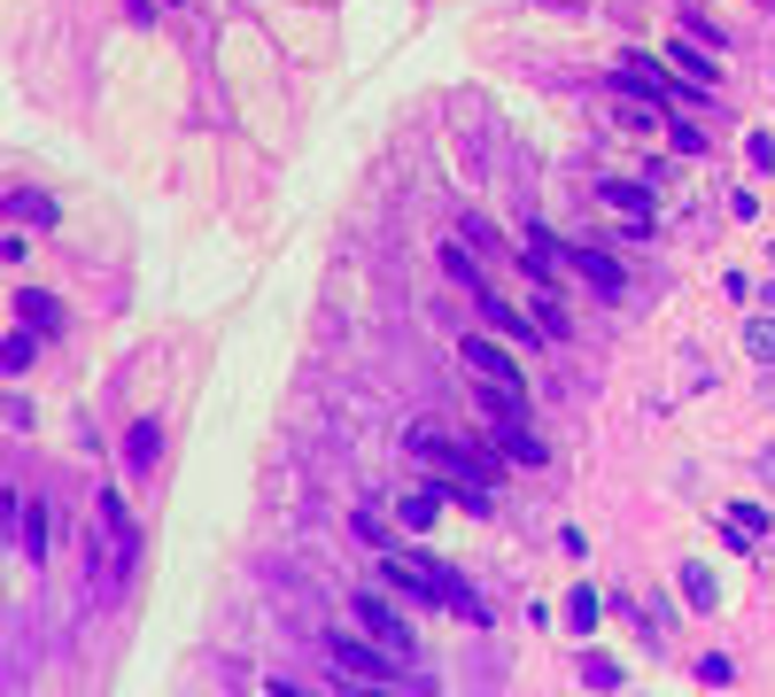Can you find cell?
Here are the masks:
<instances>
[{"instance_id": "ac0fdd59", "label": "cell", "mask_w": 775, "mask_h": 697, "mask_svg": "<svg viewBox=\"0 0 775 697\" xmlns=\"http://www.w3.org/2000/svg\"><path fill=\"white\" fill-rule=\"evenodd\" d=\"M566 628H574V636H589V628H597V596H589V589H574V596H566Z\"/></svg>"}, {"instance_id": "44dd1931", "label": "cell", "mask_w": 775, "mask_h": 697, "mask_svg": "<svg viewBox=\"0 0 775 697\" xmlns=\"http://www.w3.org/2000/svg\"><path fill=\"white\" fill-rule=\"evenodd\" d=\"M443 272H450L458 287H473V295H481V272H473V256H466V248H443Z\"/></svg>"}, {"instance_id": "2e32d148", "label": "cell", "mask_w": 775, "mask_h": 697, "mask_svg": "<svg viewBox=\"0 0 775 697\" xmlns=\"http://www.w3.org/2000/svg\"><path fill=\"white\" fill-rule=\"evenodd\" d=\"M667 62H674V70H691V85H698V94H714V62H706L698 47H667Z\"/></svg>"}, {"instance_id": "9c48e42d", "label": "cell", "mask_w": 775, "mask_h": 697, "mask_svg": "<svg viewBox=\"0 0 775 697\" xmlns=\"http://www.w3.org/2000/svg\"><path fill=\"white\" fill-rule=\"evenodd\" d=\"M559 264H566V272H582L597 295H621V287H629V280H621V264H613L606 248H559Z\"/></svg>"}, {"instance_id": "8992f818", "label": "cell", "mask_w": 775, "mask_h": 697, "mask_svg": "<svg viewBox=\"0 0 775 697\" xmlns=\"http://www.w3.org/2000/svg\"><path fill=\"white\" fill-rule=\"evenodd\" d=\"M458 357H466V373H473L481 388H496V395H520V403H528V380H520V365H512V349H496L489 333H473V341L458 349Z\"/></svg>"}, {"instance_id": "6da1fadb", "label": "cell", "mask_w": 775, "mask_h": 697, "mask_svg": "<svg viewBox=\"0 0 775 697\" xmlns=\"http://www.w3.org/2000/svg\"><path fill=\"white\" fill-rule=\"evenodd\" d=\"M403 450L419 458V465H435L443 481H450V496L466 504V511H489V481H496V458H473V450H458L450 434H426V426H411L403 434Z\"/></svg>"}, {"instance_id": "8fae6325", "label": "cell", "mask_w": 775, "mask_h": 697, "mask_svg": "<svg viewBox=\"0 0 775 697\" xmlns=\"http://www.w3.org/2000/svg\"><path fill=\"white\" fill-rule=\"evenodd\" d=\"M473 303H481V318H489V326H496V333H512V341H528V333H543V326H536V318H520V310H512V303H496V295H489V287H481V295H473Z\"/></svg>"}, {"instance_id": "9a60e30c", "label": "cell", "mask_w": 775, "mask_h": 697, "mask_svg": "<svg viewBox=\"0 0 775 697\" xmlns=\"http://www.w3.org/2000/svg\"><path fill=\"white\" fill-rule=\"evenodd\" d=\"M125 458H132V473H148V465L163 458V426H155V418H140V426H132V442H125Z\"/></svg>"}, {"instance_id": "e0dca14e", "label": "cell", "mask_w": 775, "mask_h": 697, "mask_svg": "<svg viewBox=\"0 0 775 697\" xmlns=\"http://www.w3.org/2000/svg\"><path fill=\"white\" fill-rule=\"evenodd\" d=\"M435 511H443V496H435V488H419V496H403L396 519H403V528H435Z\"/></svg>"}, {"instance_id": "5bb4252c", "label": "cell", "mask_w": 775, "mask_h": 697, "mask_svg": "<svg viewBox=\"0 0 775 697\" xmlns=\"http://www.w3.org/2000/svg\"><path fill=\"white\" fill-rule=\"evenodd\" d=\"M16 310H24V326H39V333H62V303H55V295L24 287V295H16Z\"/></svg>"}, {"instance_id": "30bf717a", "label": "cell", "mask_w": 775, "mask_h": 697, "mask_svg": "<svg viewBox=\"0 0 775 697\" xmlns=\"http://www.w3.org/2000/svg\"><path fill=\"white\" fill-rule=\"evenodd\" d=\"M606 210H621L636 233H651V194H644L636 179H606Z\"/></svg>"}, {"instance_id": "cb8c5ba5", "label": "cell", "mask_w": 775, "mask_h": 697, "mask_svg": "<svg viewBox=\"0 0 775 697\" xmlns=\"http://www.w3.org/2000/svg\"><path fill=\"white\" fill-rule=\"evenodd\" d=\"M744 341H752V357H760V365H775V318H760Z\"/></svg>"}, {"instance_id": "7c38bea8", "label": "cell", "mask_w": 775, "mask_h": 697, "mask_svg": "<svg viewBox=\"0 0 775 697\" xmlns=\"http://www.w3.org/2000/svg\"><path fill=\"white\" fill-rule=\"evenodd\" d=\"M16 543L24 558H47V504H16Z\"/></svg>"}, {"instance_id": "603a6c76", "label": "cell", "mask_w": 775, "mask_h": 697, "mask_svg": "<svg viewBox=\"0 0 775 697\" xmlns=\"http://www.w3.org/2000/svg\"><path fill=\"white\" fill-rule=\"evenodd\" d=\"M698 682H706V689H729V682H737V666H729L721 651H706V659H698Z\"/></svg>"}, {"instance_id": "7402d4cb", "label": "cell", "mask_w": 775, "mask_h": 697, "mask_svg": "<svg viewBox=\"0 0 775 697\" xmlns=\"http://www.w3.org/2000/svg\"><path fill=\"white\" fill-rule=\"evenodd\" d=\"M582 689H621V666L613 659H582Z\"/></svg>"}, {"instance_id": "4fadbf2b", "label": "cell", "mask_w": 775, "mask_h": 697, "mask_svg": "<svg viewBox=\"0 0 775 697\" xmlns=\"http://www.w3.org/2000/svg\"><path fill=\"white\" fill-rule=\"evenodd\" d=\"M39 341H47L39 326H16L9 341H0V365H9V373H32V357H39Z\"/></svg>"}, {"instance_id": "52a82bcc", "label": "cell", "mask_w": 775, "mask_h": 697, "mask_svg": "<svg viewBox=\"0 0 775 697\" xmlns=\"http://www.w3.org/2000/svg\"><path fill=\"white\" fill-rule=\"evenodd\" d=\"M613 85L636 94V102H651V109H691V94H674V78H659V62H644V55H621L613 62Z\"/></svg>"}, {"instance_id": "ba28073f", "label": "cell", "mask_w": 775, "mask_h": 697, "mask_svg": "<svg viewBox=\"0 0 775 697\" xmlns=\"http://www.w3.org/2000/svg\"><path fill=\"white\" fill-rule=\"evenodd\" d=\"M357 628H365L373 643H388V651H396L403 666L419 659V643H411V628H403V613H396L388 596H357Z\"/></svg>"}, {"instance_id": "484cf974", "label": "cell", "mask_w": 775, "mask_h": 697, "mask_svg": "<svg viewBox=\"0 0 775 697\" xmlns=\"http://www.w3.org/2000/svg\"><path fill=\"white\" fill-rule=\"evenodd\" d=\"M171 9H179V0H171Z\"/></svg>"}, {"instance_id": "277c9868", "label": "cell", "mask_w": 775, "mask_h": 697, "mask_svg": "<svg viewBox=\"0 0 775 697\" xmlns=\"http://www.w3.org/2000/svg\"><path fill=\"white\" fill-rule=\"evenodd\" d=\"M326 659L341 666V682H373V689H411L403 659H396L388 643H373V636H333V643H326Z\"/></svg>"}, {"instance_id": "3957f363", "label": "cell", "mask_w": 775, "mask_h": 697, "mask_svg": "<svg viewBox=\"0 0 775 697\" xmlns=\"http://www.w3.org/2000/svg\"><path fill=\"white\" fill-rule=\"evenodd\" d=\"M481 426L496 434V450H504L512 465H543V458H551V450H543V434L528 426V403H520V395L481 388Z\"/></svg>"}, {"instance_id": "d6986e66", "label": "cell", "mask_w": 775, "mask_h": 697, "mask_svg": "<svg viewBox=\"0 0 775 697\" xmlns=\"http://www.w3.org/2000/svg\"><path fill=\"white\" fill-rule=\"evenodd\" d=\"M9 217L39 225V217H55V202H47V194H24V187H16V194H9Z\"/></svg>"}, {"instance_id": "7a4b0ae2", "label": "cell", "mask_w": 775, "mask_h": 697, "mask_svg": "<svg viewBox=\"0 0 775 697\" xmlns=\"http://www.w3.org/2000/svg\"><path fill=\"white\" fill-rule=\"evenodd\" d=\"M380 581H388V589H411V596H443L458 621H489V604H481V596H473V589H466L450 566H435V558L388 551V558H380Z\"/></svg>"}, {"instance_id": "ffe728a7", "label": "cell", "mask_w": 775, "mask_h": 697, "mask_svg": "<svg viewBox=\"0 0 775 697\" xmlns=\"http://www.w3.org/2000/svg\"><path fill=\"white\" fill-rule=\"evenodd\" d=\"M682 589H691L698 613H714V574H706V566H682Z\"/></svg>"}, {"instance_id": "d4e9b609", "label": "cell", "mask_w": 775, "mask_h": 697, "mask_svg": "<svg viewBox=\"0 0 775 697\" xmlns=\"http://www.w3.org/2000/svg\"><path fill=\"white\" fill-rule=\"evenodd\" d=\"M536 326H543V333H566V310H559L551 295H536Z\"/></svg>"}, {"instance_id": "5b68a950", "label": "cell", "mask_w": 775, "mask_h": 697, "mask_svg": "<svg viewBox=\"0 0 775 697\" xmlns=\"http://www.w3.org/2000/svg\"><path fill=\"white\" fill-rule=\"evenodd\" d=\"M132 551H140L132 511H125V496H117V488H102V551H94V581H102V589H109V581H125V574H132Z\"/></svg>"}]
</instances>
